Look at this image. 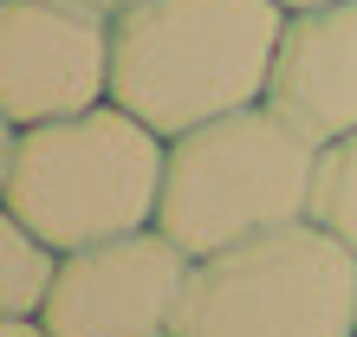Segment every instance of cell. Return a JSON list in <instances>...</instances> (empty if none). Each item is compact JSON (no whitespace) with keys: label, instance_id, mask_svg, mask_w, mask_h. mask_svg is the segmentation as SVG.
Returning <instances> with one entry per match:
<instances>
[{"label":"cell","instance_id":"1","mask_svg":"<svg viewBox=\"0 0 357 337\" xmlns=\"http://www.w3.org/2000/svg\"><path fill=\"white\" fill-rule=\"evenodd\" d=\"M286 7L273 0H143L111 19V104L156 136L266 104Z\"/></svg>","mask_w":357,"mask_h":337},{"label":"cell","instance_id":"2","mask_svg":"<svg viewBox=\"0 0 357 337\" xmlns=\"http://www.w3.org/2000/svg\"><path fill=\"white\" fill-rule=\"evenodd\" d=\"M162 175H169V136L137 123L123 104H98L20 130L0 201L52 253H78L156 227Z\"/></svg>","mask_w":357,"mask_h":337},{"label":"cell","instance_id":"3","mask_svg":"<svg viewBox=\"0 0 357 337\" xmlns=\"http://www.w3.org/2000/svg\"><path fill=\"white\" fill-rule=\"evenodd\" d=\"M319 156L325 150L299 123H286L273 104H247L234 117H215L169 143L156 227L188 260H215V253L260 240L273 227L312 221Z\"/></svg>","mask_w":357,"mask_h":337},{"label":"cell","instance_id":"4","mask_svg":"<svg viewBox=\"0 0 357 337\" xmlns=\"http://www.w3.org/2000/svg\"><path fill=\"white\" fill-rule=\"evenodd\" d=\"M176 337H357V253L292 221L195 260Z\"/></svg>","mask_w":357,"mask_h":337},{"label":"cell","instance_id":"5","mask_svg":"<svg viewBox=\"0 0 357 337\" xmlns=\"http://www.w3.org/2000/svg\"><path fill=\"white\" fill-rule=\"evenodd\" d=\"M188 279L195 260L162 227L78 246L59 253V279L39 324L46 337H176Z\"/></svg>","mask_w":357,"mask_h":337},{"label":"cell","instance_id":"6","mask_svg":"<svg viewBox=\"0 0 357 337\" xmlns=\"http://www.w3.org/2000/svg\"><path fill=\"white\" fill-rule=\"evenodd\" d=\"M111 104V19L78 0H0V117L13 130Z\"/></svg>","mask_w":357,"mask_h":337},{"label":"cell","instance_id":"7","mask_svg":"<svg viewBox=\"0 0 357 337\" xmlns=\"http://www.w3.org/2000/svg\"><path fill=\"white\" fill-rule=\"evenodd\" d=\"M266 104L299 123L319 150L357 130V0L286 13Z\"/></svg>","mask_w":357,"mask_h":337},{"label":"cell","instance_id":"8","mask_svg":"<svg viewBox=\"0 0 357 337\" xmlns=\"http://www.w3.org/2000/svg\"><path fill=\"white\" fill-rule=\"evenodd\" d=\"M59 279V253L0 201V318H39Z\"/></svg>","mask_w":357,"mask_h":337},{"label":"cell","instance_id":"9","mask_svg":"<svg viewBox=\"0 0 357 337\" xmlns=\"http://www.w3.org/2000/svg\"><path fill=\"white\" fill-rule=\"evenodd\" d=\"M312 221L357 253V130L338 136V143H325L319 188H312Z\"/></svg>","mask_w":357,"mask_h":337},{"label":"cell","instance_id":"10","mask_svg":"<svg viewBox=\"0 0 357 337\" xmlns=\"http://www.w3.org/2000/svg\"><path fill=\"white\" fill-rule=\"evenodd\" d=\"M13 143H20V130L7 117H0V195H7V168H13Z\"/></svg>","mask_w":357,"mask_h":337},{"label":"cell","instance_id":"11","mask_svg":"<svg viewBox=\"0 0 357 337\" xmlns=\"http://www.w3.org/2000/svg\"><path fill=\"white\" fill-rule=\"evenodd\" d=\"M0 337H46L39 318H0Z\"/></svg>","mask_w":357,"mask_h":337},{"label":"cell","instance_id":"12","mask_svg":"<svg viewBox=\"0 0 357 337\" xmlns=\"http://www.w3.org/2000/svg\"><path fill=\"white\" fill-rule=\"evenodd\" d=\"M78 7H91V13H104V19H117V13H130V7H143V0H78Z\"/></svg>","mask_w":357,"mask_h":337},{"label":"cell","instance_id":"13","mask_svg":"<svg viewBox=\"0 0 357 337\" xmlns=\"http://www.w3.org/2000/svg\"><path fill=\"white\" fill-rule=\"evenodd\" d=\"M273 7H286V13H312V7H338V0H273Z\"/></svg>","mask_w":357,"mask_h":337}]
</instances>
